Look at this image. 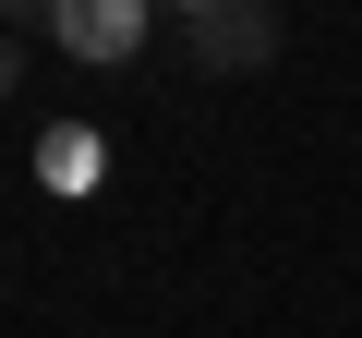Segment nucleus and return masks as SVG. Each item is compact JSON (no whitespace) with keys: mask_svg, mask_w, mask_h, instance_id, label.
I'll list each match as a JSON object with an SVG mask.
<instances>
[{"mask_svg":"<svg viewBox=\"0 0 362 338\" xmlns=\"http://www.w3.org/2000/svg\"><path fill=\"white\" fill-rule=\"evenodd\" d=\"M37 169H49V182H97V133H49Z\"/></svg>","mask_w":362,"mask_h":338,"instance_id":"7ed1b4c3","label":"nucleus"},{"mask_svg":"<svg viewBox=\"0 0 362 338\" xmlns=\"http://www.w3.org/2000/svg\"><path fill=\"white\" fill-rule=\"evenodd\" d=\"M13 85H25V49H13V37H0V97H13Z\"/></svg>","mask_w":362,"mask_h":338,"instance_id":"20e7f679","label":"nucleus"},{"mask_svg":"<svg viewBox=\"0 0 362 338\" xmlns=\"http://www.w3.org/2000/svg\"><path fill=\"white\" fill-rule=\"evenodd\" d=\"M181 61L194 73H266L278 49H290V13L278 0H181Z\"/></svg>","mask_w":362,"mask_h":338,"instance_id":"f257e3e1","label":"nucleus"},{"mask_svg":"<svg viewBox=\"0 0 362 338\" xmlns=\"http://www.w3.org/2000/svg\"><path fill=\"white\" fill-rule=\"evenodd\" d=\"M49 49H73V61H133L145 49V0H61V25H49Z\"/></svg>","mask_w":362,"mask_h":338,"instance_id":"f03ea898","label":"nucleus"}]
</instances>
